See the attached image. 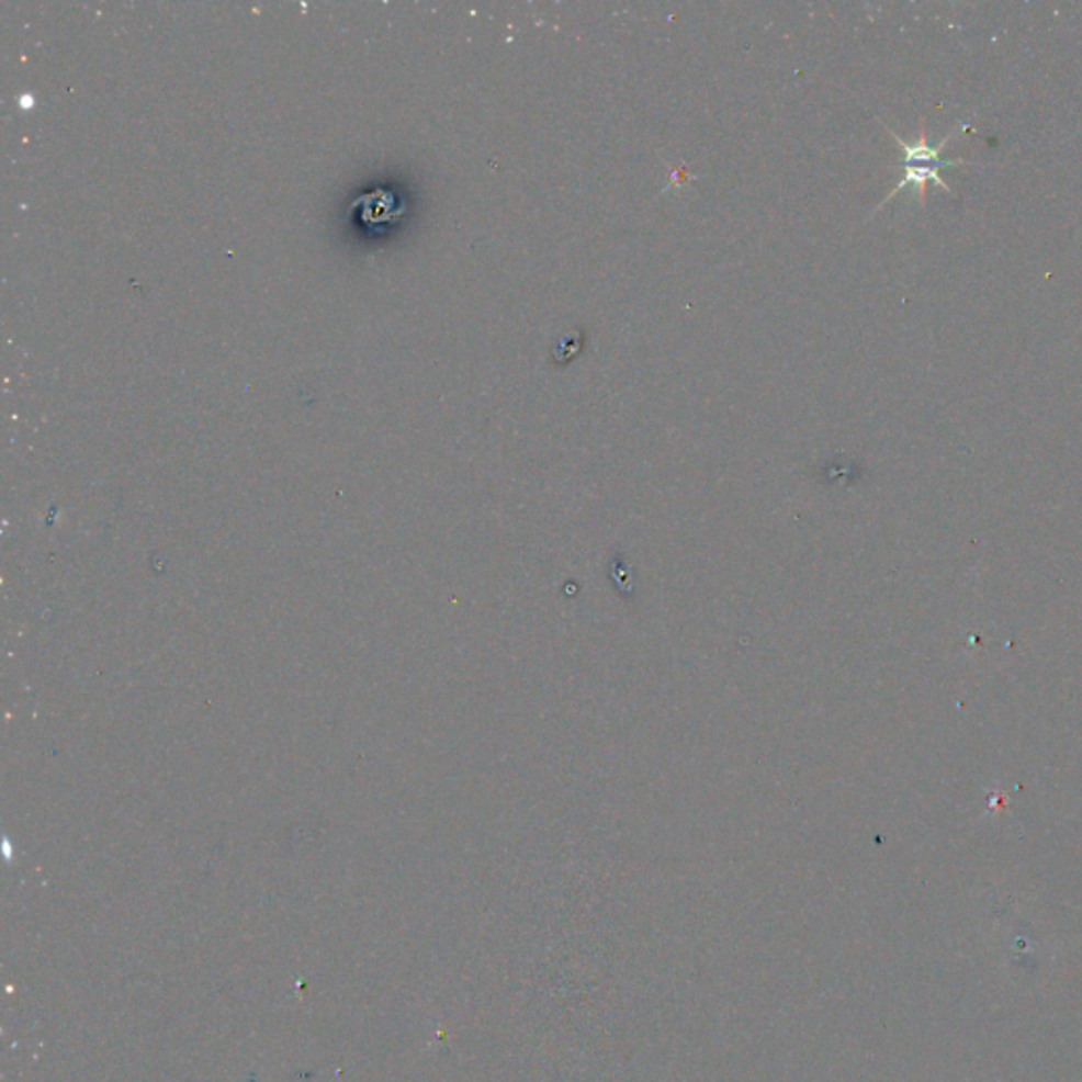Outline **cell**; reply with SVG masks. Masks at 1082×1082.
<instances>
[{"mask_svg": "<svg viewBox=\"0 0 1082 1082\" xmlns=\"http://www.w3.org/2000/svg\"><path fill=\"white\" fill-rule=\"evenodd\" d=\"M883 127H886V125H883ZM967 129H969V125H967V123H956V125L947 132V136H945L939 144H935V146H933V144L928 143V138H926L924 127L920 129V138H917V143L913 144L905 143L899 134H894L890 127H886V132L892 136V140L903 148V178H901V180H899V184H897V187L888 193V198L883 200L882 205H878V207H876V212H880L888 201L892 200L897 193L905 191V189H913V191H915V195H917V201L924 205V201H926V187H928L931 182H933V184H937L940 191H945L947 195H954V191H951V189L947 187V182L940 178V170H943V168H949V166H969V161H967V159H943V150H945V146L951 143L958 134H965ZM876 212H874V214H876Z\"/></svg>", "mask_w": 1082, "mask_h": 1082, "instance_id": "6da1fadb", "label": "cell"}]
</instances>
